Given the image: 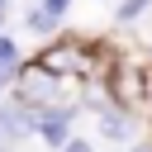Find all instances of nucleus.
Returning a JSON list of instances; mask_svg holds the SVG:
<instances>
[{
    "mask_svg": "<svg viewBox=\"0 0 152 152\" xmlns=\"http://www.w3.org/2000/svg\"><path fill=\"white\" fill-rule=\"evenodd\" d=\"M147 5H152V0H124V5H119V24H128V19H138V14L147 10Z\"/></svg>",
    "mask_w": 152,
    "mask_h": 152,
    "instance_id": "obj_7",
    "label": "nucleus"
},
{
    "mask_svg": "<svg viewBox=\"0 0 152 152\" xmlns=\"http://www.w3.org/2000/svg\"><path fill=\"white\" fill-rule=\"evenodd\" d=\"M0 24H5V0H0Z\"/></svg>",
    "mask_w": 152,
    "mask_h": 152,
    "instance_id": "obj_13",
    "label": "nucleus"
},
{
    "mask_svg": "<svg viewBox=\"0 0 152 152\" xmlns=\"http://www.w3.org/2000/svg\"><path fill=\"white\" fill-rule=\"evenodd\" d=\"M14 71H19V66H14V62H0V90H5V86H10V81H14Z\"/></svg>",
    "mask_w": 152,
    "mask_h": 152,
    "instance_id": "obj_8",
    "label": "nucleus"
},
{
    "mask_svg": "<svg viewBox=\"0 0 152 152\" xmlns=\"http://www.w3.org/2000/svg\"><path fill=\"white\" fill-rule=\"evenodd\" d=\"M0 62H14V43L10 38H0Z\"/></svg>",
    "mask_w": 152,
    "mask_h": 152,
    "instance_id": "obj_11",
    "label": "nucleus"
},
{
    "mask_svg": "<svg viewBox=\"0 0 152 152\" xmlns=\"http://www.w3.org/2000/svg\"><path fill=\"white\" fill-rule=\"evenodd\" d=\"M0 128L19 142V138H28V133L38 128V114H28L24 100H10V104H0Z\"/></svg>",
    "mask_w": 152,
    "mask_h": 152,
    "instance_id": "obj_3",
    "label": "nucleus"
},
{
    "mask_svg": "<svg viewBox=\"0 0 152 152\" xmlns=\"http://www.w3.org/2000/svg\"><path fill=\"white\" fill-rule=\"evenodd\" d=\"M14 81H19V100H24V104H48V100L57 95V76H52L43 62L14 71Z\"/></svg>",
    "mask_w": 152,
    "mask_h": 152,
    "instance_id": "obj_1",
    "label": "nucleus"
},
{
    "mask_svg": "<svg viewBox=\"0 0 152 152\" xmlns=\"http://www.w3.org/2000/svg\"><path fill=\"white\" fill-rule=\"evenodd\" d=\"M100 133H104V138H128V119H124L119 109H104V119H100Z\"/></svg>",
    "mask_w": 152,
    "mask_h": 152,
    "instance_id": "obj_5",
    "label": "nucleus"
},
{
    "mask_svg": "<svg viewBox=\"0 0 152 152\" xmlns=\"http://www.w3.org/2000/svg\"><path fill=\"white\" fill-rule=\"evenodd\" d=\"M133 152H152V147H133Z\"/></svg>",
    "mask_w": 152,
    "mask_h": 152,
    "instance_id": "obj_14",
    "label": "nucleus"
},
{
    "mask_svg": "<svg viewBox=\"0 0 152 152\" xmlns=\"http://www.w3.org/2000/svg\"><path fill=\"white\" fill-rule=\"evenodd\" d=\"M147 100H152V81H147Z\"/></svg>",
    "mask_w": 152,
    "mask_h": 152,
    "instance_id": "obj_15",
    "label": "nucleus"
},
{
    "mask_svg": "<svg viewBox=\"0 0 152 152\" xmlns=\"http://www.w3.org/2000/svg\"><path fill=\"white\" fill-rule=\"evenodd\" d=\"M38 133L48 142H66L71 138V109H43L38 114Z\"/></svg>",
    "mask_w": 152,
    "mask_h": 152,
    "instance_id": "obj_4",
    "label": "nucleus"
},
{
    "mask_svg": "<svg viewBox=\"0 0 152 152\" xmlns=\"http://www.w3.org/2000/svg\"><path fill=\"white\" fill-rule=\"evenodd\" d=\"M38 62H43L52 76H81V71L90 66V52H86V48H76V43H57V48H48Z\"/></svg>",
    "mask_w": 152,
    "mask_h": 152,
    "instance_id": "obj_2",
    "label": "nucleus"
},
{
    "mask_svg": "<svg viewBox=\"0 0 152 152\" xmlns=\"http://www.w3.org/2000/svg\"><path fill=\"white\" fill-rule=\"evenodd\" d=\"M57 24V14H48V10H28V28H38V33H48Z\"/></svg>",
    "mask_w": 152,
    "mask_h": 152,
    "instance_id": "obj_6",
    "label": "nucleus"
},
{
    "mask_svg": "<svg viewBox=\"0 0 152 152\" xmlns=\"http://www.w3.org/2000/svg\"><path fill=\"white\" fill-rule=\"evenodd\" d=\"M10 142H14V138H10L5 128H0V152H10Z\"/></svg>",
    "mask_w": 152,
    "mask_h": 152,
    "instance_id": "obj_12",
    "label": "nucleus"
},
{
    "mask_svg": "<svg viewBox=\"0 0 152 152\" xmlns=\"http://www.w3.org/2000/svg\"><path fill=\"white\" fill-rule=\"evenodd\" d=\"M43 10H48V14H57V19H62V10H66V0H43Z\"/></svg>",
    "mask_w": 152,
    "mask_h": 152,
    "instance_id": "obj_10",
    "label": "nucleus"
},
{
    "mask_svg": "<svg viewBox=\"0 0 152 152\" xmlns=\"http://www.w3.org/2000/svg\"><path fill=\"white\" fill-rule=\"evenodd\" d=\"M62 152H90V142H81V138H66V142H62Z\"/></svg>",
    "mask_w": 152,
    "mask_h": 152,
    "instance_id": "obj_9",
    "label": "nucleus"
}]
</instances>
